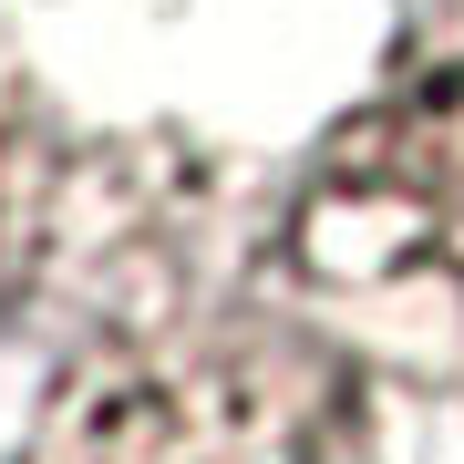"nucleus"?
<instances>
[{
    "instance_id": "f257e3e1",
    "label": "nucleus",
    "mask_w": 464,
    "mask_h": 464,
    "mask_svg": "<svg viewBox=\"0 0 464 464\" xmlns=\"http://www.w3.org/2000/svg\"><path fill=\"white\" fill-rule=\"evenodd\" d=\"M351 392L299 341L217 331L114 351L52 402L21 464H351Z\"/></svg>"
},
{
    "instance_id": "f03ea898",
    "label": "nucleus",
    "mask_w": 464,
    "mask_h": 464,
    "mask_svg": "<svg viewBox=\"0 0 464 464\" xmlns=\"http://www.w3.org/2000/svg\"><path fill=\"white\" fill-rule=\"evenodd\" d=\"M310 248L341 279L464 289V32L331 145L310 197Z\"/></svg>"
}]
</instances>
